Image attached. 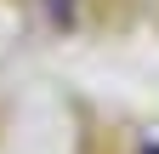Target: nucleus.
<instances>
[{"label":"nucleus","mask_w":159,"mask_h":154,"mask_svg":"<svg viewBox=\"0 0 159 154\" xmlns=\"http://www.w3.org/2000/svg\"><path fill=\"white\" fill-rule=\"evenodd\" d=\"M148 154H153V148H148Z\"/></svg>","instance_id":"obj_1"}]
</instances>
